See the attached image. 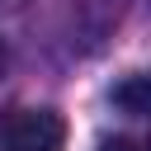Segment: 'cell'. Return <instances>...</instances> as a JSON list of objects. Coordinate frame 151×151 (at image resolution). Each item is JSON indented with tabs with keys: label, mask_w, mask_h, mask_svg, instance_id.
Segmentation results:
<instances>
[{
	"label": "cell",
	"mask_w": 151,
	"mask_h": 151,
	"mask_svg": "<svg viewBox=\"0 0 151 151\" xmlns=\"http://www.w3.org/2000/svg\"><path fill=\"white\" fill-rule=\"evenodd\" d=\"M99 151H137V142H127V137H104Z\"/></svg>",
	"instance_id": "cell-3"
},
{
	"label": "cell",
	"mask_w": 151,
	"mask_h": 151,
	"mask_svg": "<svg viewBox=\"0 0 151 151\" xmlns=\"http://www.w3.org/2000/svg\"><path fill=\"white\" fill-rule=\"evenodd\" d=\"M146 151H151V142H146Z\"/></svg>",
	"instance_id": "cell-4"
},
{
	"label": "cell",
	"mask_w": 151,
	"mask_h": 151,
	"mask_svg": "<svg viewBox=\"0 0 151 151\" xmlns=\"http://www.w3.org/2000/svg\"><path fill=\"white\" fill-rule=\"evenodd\" d=\"M113 104L132 118H151V71L142 76H127L123 85H113Z\"/></svg>",
	"instance_id": "cell-2"
},
{
	"label": "cell",
	"mask_w": 151,
	"mask_h": 151,
	"mask_svg": "<svg viewBox=\"0 0 151 151\" xmlns=\"http://www.w3.org/2000/svg\"><path fill=\"white\" fill-rule=\"evenodd\" d=\"M0 151H66V118L57 109H9L0 118Z\"/></svg>",
	"instance_id": "cell-1"
}]
</instances>
